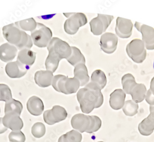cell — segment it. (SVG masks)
<instances>
[{
    "mask_svg": "<svg viewBox=\"0 0 154 142\" xmlns=\"http://www.w3.org/2000/svg\"><path fill=\"white\" fill-rule=\"evenodd\" d=\"M77 98L81 111L86 114L91 113L94 109L99 108L103 103L101 90L90 83L79 91Z\"/></svg>",
    "mask_w": 154,
    "mask_h": 142,
    "instance_id": "cell-1",
    "label": "cell"
},
{
    "mask_svg": "<svg viewBox=\"0 0 154 142\" xmlns=\"http://www.w3.org/2000/svg\"><path fill=\"white\" fill-rule=\"evenodd\" d=\"M4 38L9 44L15 46L19 50L30 49L33 46L31 36L21 30L15 24H9L2 28Z\"/></svg>",
    "mask_w": 154,
    "mask_h": 142,
    "instance_id": "cell-2",
    "label": "cell"
},
{
    "mask_svg": "<svg viewBox=\"0 0 154 142\" xmlns=\"http://www.w3.org/2000/svg\"><path fill=\"white\" fill-rule=\"evenodd\" d=\"M48 55L47 58L55 61L67 59L71 54V46L67 42L58 38H53L47 46Z\"/></svg>",
    "mask_w": 154,
    "mask_h": 142,
    "instance_id": "cell-3",
    "label": "cell"
},
{
    "mask_svg": "<svg viewBox=\"0 0 154 142\" xmlns=\"http://www.w3.org/2000/svg\"><path fill=\"white\" fill-rule=\"evenodd\" d=\"M52 85L57 91L69 94L77 92L80 87V83L75 78L58 75L54 77Z\"/></svg>",
    "mask_w": 154,
    "mask_h": 142,
    "instance_id": "cell-4",
    "label": "cell"
},
{
    "mask_svg": "<svg viewBox=\"0 0 154 142\" xmlns=\"http://www.w3.org/2000/svg\"><path fill=\"white\" fill-rule=\"evenodd\" d=\"M68 19L64 23V30L67 34H75L80 27L87 23L86 15L82 13H63Z\"/></svg>",
    "mask_w": 154,
    "mask_h": 142,
    "instance_id": "cell-5",
    "label": "cell"
},
{
    "mask_svg": "<svg viewBox=\"0 0 154 142\" xmlns=\"http://www.w3.org/2000/svg\"><path fill=\"white\" fill-rule=\"evenodd\" d=\"M52 37V32L51 29L40 23H37L36 29L31 32V38L33 42L39 48L47 47Z\"/></svg>",
    "mask_w": 154,
    "mask_h": 142,
    "instance_id": "cell-6",
    "label": "cell"
},
{
    "mask_svg": "<svg viewBox=\"0 0 154 142\" xmlns=\"http://www.w3.org/2000/svg\"><path fill=\"white\" fill-rule=\"evenodd\" d=\"M144 43L142 40L134 39L129 43L126 48L128 56L135 63H143L146 58L147 52Z\"/></svg>",
    "mask_w": 154,
    "mask_h": 142,
    "instance_id": "cell-7",
    "label": "cell"
},
{
    "mask_svg": "<svg viewBox=\"0 0 154 142\" xmlns=\"http://www.w3.org/2000/svg\"><path fill=\"white\" fill-rule=\"evenodd\" d=\"M114 18L112 15L98 14L96 18L90 21L91 32L96 36L101 35L106 31Z\"/></svg>",
    "mask_w": 154,
    "mask_h": 142,
    "instance_id": "cell-8",
    "label": "cell"
},
{
    "mask_svg": "<svg viewBox=\"0 0 154 142\" xmlns=\"http://www.w3.org/2000/svg\"><path fill=\"white\" fill-rule=\"evenodd\" d=\"M67 116V112L64 107L54 106L51 109L45 112L44 119L46 123L53 125L66 119Z\"/></svg>",
    "mask_w": 154,
    "mask_h": 142,
    "instance_id": "cell-9",
    "label": "cell"
},
{
    "mask_svg": "<svg viewBox=\"0 0 154 142\" xmlns=\"http://www.w3.org/2000/svg\"><path fill=\"white\" fill-rule=\"evenodd\" d=\"M135 27L142 34V41L145 48L148 50H154V28L137 22H135Z\"/></svg>",
    "mask_w": 154,
    "mask_h": 142,
    "instance_id": "cell-10",
    "label": "cell"
},
{
    "mask_svg": "<svg viewBox=\"0 0 154 142\" xmlns=\"http://www.w3.org/2000/svg\"><path fill=\"white\" fill-rule=\"evenodd\" d=\"M118 39L113 33H106L102 35L100 45L101 49L106 53L112 54L116 50Z\"/></svg>",
    "mask_w": 154,
    "mask_h": 142,
    "instance_id": "cell-11",
    "label": "cell"
},
{
    "mask_svg": "<svg viewBox=\"0 0 154 142\" xmlns=\"http://www.w3.org/2000/svg\"><path fill=\"white\" fill-rule=\"evenodd\" d=\"M133 24L130 20L118 17L116 31L117 35L122 39L130 38L132 34Z\"/></svg>",
    "mask_w": 154,
    "mask_h": 142,
    "instance_id": "cell-12",
    "label": "cell"
},
{
    "mask_svg": "<svg viewBox=\"0 0 154 142\" xmlns=\"http://www.w3.org/2000/svg\"><path fill=\"white\" fill-rule=\"evenodd\" d=\"M30 68L17 61L9 62L6 65L5 71L7 75L11 78H19L24 77Z\"/></svg>",
    "mask_w": 154,
    "mask_h": 142,
    "instance_id": "cell-13",
    "label": "cell"
},
{
    "mask_svg": "<svg viewBox=\"0 0 154 142\" xmlns=\"http://www.w3.org/2000/svg\"><path fill=\"white\" fill-rule=\"evenodd\" d=\"M72 126L74 129L83 133L86 132L91 124L90 116L78 113L75 114L72 118Z\"/></svg>",
    "mask_w": 154,
    "mask_h": 142,
    "instance_id": "cell-14",
    "label": "cell"
},
{
    "mask_svg": "<svg viewBox=\"0 0 154 142\" xmlns=\"http://www.w3.org/2000/svg\"><path fill=\"white\" fill-rule=\"evenodd\" d=\"M150 114L143 119L138 125L139 132L143 136L151 135L154 130V105L149 106Z\"/></svg>",
    "mask_w": 154,
    "mask_h": 142,
    "instance_id": "cell-15",
    "label": "cell"
},
{
    "mask_svg": "<svg viewBox=\"0 0 154 142\" xmlns=\"http://www.w3.org/2000/svg\"><path fill=\"white\" fill-rule=\"evenodd\" d=\"M2 122L5 127L12 131H20L24 125L22 119L16 114H5L2 118Z\"/></svg>",
    "mask_w": 154,
    "mask_h": 142,
    "instance_id": "cell-16",
    "label": "cell"
},
{
    "mask_svg": "<svg viewBox=\"0 0 154 142\" xmlns=\"http://www.w3.org/2000/svg\"><path fill=\"white\" fill-rule=\"evenodd\" d=\"M125 93L122 89L115 90L110 95L109 104L114 110L121 109L124 105Z\"/></svg>",
    "mask_w": 154,
    "mask_h": 142,
    "instance_id": "cell-17",
    "label": "cell"
},
{
    "mask_svg": "<svg viewBox=\"0 0 154 142\" xmlns=\"http://www.w3.org/2000/svg\"><path fill=\"white\" fill-rule=\"evenodd\" d=\"M18 50L14 46L5 43L0 46V59L7 63L13 60L17 55Z\"/></svg>",
    "mask_w": 154,
    "mask_h": 142,
    "instance_id": "cell-18",
    "label": "cell"
},
{
    "mask_svg": "<svg viewBox=\"0 0 154 142\" xmlns=\"http://www.w3.org/2000/svg\"><path fill=\"white\" fill-rule=\"evenodd\" d=\"M44 104L42 99L36 96L31 97L27 103V109L34 116H39L44 110Z\"/></svg>",
    "mask_w": 154,
    "mask_h": 142,
    "instance_id": "cell-19",
    "label": "cell"
},
{
    "mask_svg": "<svg viewBox=\"0 0 154 142\" xmlns=\"http://www.w3.org/2000/svg\"><path fill=\"white\" fill-rule=\"evenodd\" d=\"M53 73L48 71H38L35 75L36 84L42 87H46L52 85Z\"/></svg>",
    "mask_w": 154,
    "mask_h": 142,
    "instance_id": "cell-20",
    "label": "cell"
},
{
    "mask_svg": "<svg viewBox=\"0 0 154 142\" xmlns=\"http://www.w3.org/2000/svg\"><path fill=\"white\" fill-rule=\"evenodd\" d=\"M36 58V53L30 49L20 50L18 53L17 61L27 67L30 68L34 63Z\"/></svg>",
    "mask_w": 154,
    "mask_h": 142,
    "instance_id": "cell-21",
    "label": "cell"
},
{
    "mask_svg": "<svg viewBox=\"0 0 154 142\" xmlns=\"http://www.w3.org/2000/svg\"><path fill=\"white\" fill-rule=\"evenodd\" d=\"M74 78L80 83V86L87 85L90 80L88 71L85 64H80L75 67L74 70Z\"/></svg>",
    "mask_w": 154,
    "mask_h": 142,
    "instance_id": "cell-22",
    "label": "cell"
},
{
    "mask_svg": "<svg viewBox=\"0 0 154 142\" xmlns=\"http://www.w3.org/2000/svg\"><path fill=\"white\" fill-rule=\"evenodd\" d=\"M107 82L106 75L104 72L101 70H96L92 74L90 83L100 90L104 89L107 84Z\"/></svg>",
    "mask_w": 154,
    "mask_h": 142,
    "instance_id": "cell-23",
    "label": "cell"
},
{
    "mask_svg": "<svg viewBox=\"0 0 154 142\" xmlns=\"http://www.w3.org/2000/svg\"><path fill=\"white\" fill-rule=\"evenodd\" d=\"M147 90L145 86L142 84H137L131 90L130 94L132 100L135 103H140L143 101L146 97Z\"/></svg>",
    "mask_w": 154,
    "mask_h": 142,
    "instance_id": "cell-24",
    "label": "cell"
},
{
    "mask_svg": "<svg viewBox=\"0 0 154 142\" xmlns=\"http://www.w3.org/2000/svg\"><path fill=\"white\" fill-rule=\"evenodd\" d=\"M23 110L22 103L16 99L12 98L6 102L4 112L5 114H16L20 115Z\"/></svg>",
    "mask_w": 154,
    "mask_h": 142,
    "instance_id": "cell-25",
    "label": "cell"
},
{
    "mask_svg": "<svg viewBox=\"0 0 154 142\" xmlns=\"http://www.w3.org/2000/svg\"><path fill=\"white\" fill-rule=\"evenodd\" d=\"M72 53L66 60L72 65L75 67L80 64H85V59L81 51L75 46H71Z\"/></svg>",
    "mask_w": 154,
    "mask_h": 142,
    "instance_id": "cell-26",
    "label": "cell"
},
{
    "mask_svg": "<svg viewBox=\"0 0 154 142\" xmlns=\"http://www.w3.org/2000/svg\"><path fill=\"white\" fill-rule=\"evenodd\" d=\"M122 85L125 93L130 94L131 90L137 84L134 77L131 74H127L122 78Z\"/></svg>",
    "mask_w": 154,
    "mask_h": 142,
    "instance_id": "cell-27",
    "label": "cell"
},
{
    "mask_svg": "<svg viewBox=\"0 0 154 142\" xmlns=\"http://www.w3.org/2000/svg\"><path fill=\"white\" fill-rule=\"evenodd\" d=\"M82 136L77 131L72 130L62 135L58 142H81Z\"/></svg>",
    "mask_w": 154,
    "mask_h": 142,
    "instance_id": "cell-28",
    "label": "cell"
},
{
    "mask_svg": "<svg viewBox=\"0 0 154 142\" xmlns=\"http://www.w3.org/2000/svg\"><path fill=\"white\" fill-rule=\"evenodd\" d=\"M15 24L21 30L31 32L36 29L37 27L36 21L32 18L16 22Z\"/></svg>",
    "mask_w": 154,
    "mask_h": 142,
    "instance_id": "cell-29",
    "label": "cell"
},
{
    "mask_svg": "<svg viewBox=\"0 0 154 142\" xmlns=\"http://www.w3.org/2000/svg\"><path fill=\"white\" fill-rule=\"evenodd\" d=\"M123 111L125 115L134 116L137 113L138 105L132 100H127L123 107Z\"/></svg>",
    "mask_w": 154,
    "mask_h": 142,
    "instance_id": "cell-30",
    "label": "cell"
},
{
    "mask_svg": "<svg viewBox=\"0 0 154 142\" xmlns=\"http://www.w3.org/2000/svg\"><path fill=\"white\" fill-rule=\"evenodd\" d=\"M45 126L42 123H36L32 127V134L36 138H39L43 137L45 134Z\"/></svg>",
    "mask_w": 154,
    "mask_h": 142,
    "instance_id": "cell-31",
    "label": "cell"
},
{
    "mask_svg": "<svg viewBox=\"0 0 154 142\" xmlns=\"http://www.w3.org/2000/svg\"><path fill=\"white\" fill-rule=\"evenodd\" d=\"M91 124L88 130L86 132L92 133L99 130L102 125V121L97 116H90Z\"/></svg>",
    "mask_w": 154,
    "mask_h": 142,
    "instance_id": "cell-32",
    "label": "cell"
},
{
    "mask_svg": "<svg viewBox=\"0 0 154 142\" xmlns=\"http://www.w3.org/2000/svg\"><path fill=\"white\" fill-rule=\"evenodd\" d=\"M12 99V92L10 87L4 84H0V101L7 102Z\"/></svg>",
    "mask_w": 154,
    "mask_h": 142,
    "instance_id": "cell-33",
    "label": "cell"
},
{
    "mask_svg": "<svg viewBox=\"0 0 154 142\" xmlns=\"http://www.w3.org/2000/svg\"><path fill=\"white\" fill-rule=\"evenodd\" d=\"M8 137L11 142H25L26 139L25 135L21 131H12Z\"/></svg>",
    "mask_w": 154,
    "mask_h": 142,
    "instance_id": "cell-34",
    "label": "cell"
},
{
    "mask_svg": "<svg viewBox=\"0 0 154 142\" xmlns=\"http://www.w3.org/2000/svg\"><path fill=\"white\" fill-rule=\"evenodd\" d=\"M146 101L150 105H154V95L152 93L150 89L148 90L146 93L145 97Z\"/></svg>",
    "mask_w": 154,
    "mask_h": 142,
    "instance_id": "cell-35",
    "label": "cell"
},
{
    "mask_svg": "<svg viewBox=\"0 0 154 142\" xmlns=\"http://www.w3.org/2000/svg\"><path fill=\"white\" fill-rule=\"evenodd\" d=\"M8 130V128L5 127L2 122V118L0 117V134L4 133Z\"/></svg>",
    "mask_w": 154,
    "mask_h": 142,
    "instance_id": "cell-36",
    "label": "cell"
},
{
    "mask_svg": "<svg viewBox=\"0 0 154 142\" xmlns=\"http://www.w3.org/2000/svg\"><path fill=\"white\" fill-rule=\"evenodd\" d=\"M150 90L154 95V77L152 79L150 82Z\"/></svg>",
    "mask_w": 154,
    "mask_h": 142,
    "instance_id": "cell-37",
    "label": "cell"
},
{
    "mask_svg": "<svg viewBox=\"0 0 154 142\" xmlns=\"http://www.w3.org/2000/svg\"><path fill=\"white\" fill-rule=\"evenodd\" d=\"M103 142V141H99V142Z\"/></svg>",
    "mask_w": 154,
    "mask_h": 142,
    "instance_id": "cell-38",
    "label": "cell"
},
{
    "mask_svg": "<svg viewBox=\"0 0 154 142\" xmlns=\"http://www.w3.org/2000/svg\"><path fill=\"white\" fill-rule=\"evenodd\" d=\"M0 113H1V109H0Z\"/></svg>",
    "mask_w": 154,
    "mask_h": 142,
    "instance_id": "cell-39",
    "label": "cell"
},
{
    "mask_svg": "<svg viewBox=\"0 0 154 142\" xmlns=\"http://www.w3.org/2000/svg\"></svg>",
    "mask_w": 154,
    "mask_h": 142,
    "instance_id": "cell-40",
    "label": "cell"
}]
</instances>
